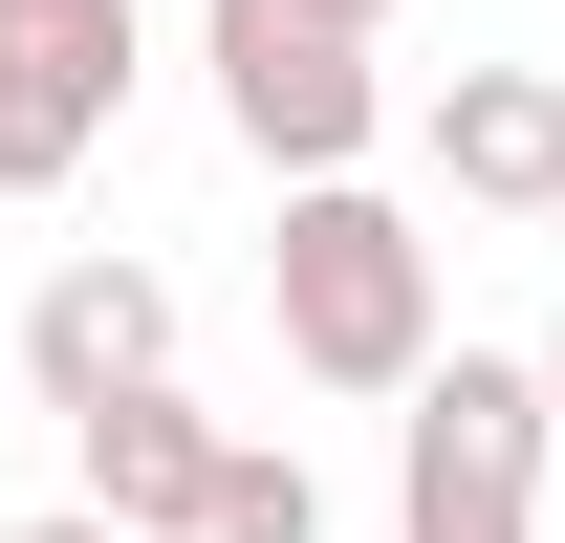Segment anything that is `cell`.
Segmentation results:
<instances>
[{"label": "cell", "mask_w": 565, "mask_h": 543, "mask_svg": "<svg viewBox=\"0 0 565 543\" xmlns=\"http://www.w3.org/2000/svg\"><path fill=\"white\" fill-rule=\"evenodd\" d=\"M0 543H131V522H109V500H44V522H0Z\"/></svg>", "instance_id": "cell-9"}, {"label": "cell", "mask_w": 565, "mask_h": 543, "mask_svg": "<svg viewBox=\"0 0 565 543\" xmlns=\"http://www.w3.org/2000/svg\"><path fill=\"white\" fill-rule=\"evenodd\" d=\"M152 370H174V283H152V262L87 239L66 283H22V392H44V413H109V392H152Z\"/></svg>", "instance_id": "cell-5"}, {"label": "cell", "mask_w": 565, "mask_h": 543, "mask_svg": "<svg viewBox=\"0 0 565 543\" xmlns=\"http://www.w3.org/2000/svg\"><path fill=\"white\" fill-rule=\"evenodd\" d=\"M544 457H565L544 348H435L392 392V543H544Z\"/></svg>", "instance_id": "cell-2"}, {"label": "cell", "mask_w": 565, "mask_h": 543, "mask_svg": "<svg viewBox=\"0 0 565 543\" xmlns=\"http://www.w3.org/2000/svg\"><path fill=\"white\" fill-rule=\"evenodd\" d=\"M262 305H282V370H305V392H414L435 370V239L370 196V174H282Z\"/></svg>", "instance_id": "cell-1"}, {"label": "cell", "mask_w": 565, "mask_h": 543, "mask_svg": "<svg viewBox=\"0 0 565 543\" xmlns=\"http://www.w3.org/2000/svg\"><path fill=\"white\" fill-rule=\"evenodd\" d=\"M414 152H435L479 217H565V66H457V87L414 109Z\"/></svg>", "instance_id": "cell-6"}, {"label": "cell", "mask_w": 565, "mask_h": 543, "mask_svg": "<svg viewBox=\"0 0 565 543\" xmlns=\"http://www.w3.org/2000/svg\"><path fill=\"white\" fill-rule=\"evenodd\" d=\"M544 392H565V327H544Z\"/></svg>", "instance_id": "cell-11"}, {"label": "cell", "mask_w": 565, "mask_h": 543, "mask_svg": "<svg viewBox=\"0 0 565 543\" xmlns=\"http://www.w3.org/2000/svg\"><path fill=\"white\" fill-rule=\"evenodd\" d=\"M66 435H87V500H109L131 543H196V522H217V457H239L174 370H152V392H109V413H66Z\"/></svg>", "instance_id": "cell-7"}, {"label": "cell", "mask_w": 565, "mask_h": 543, "mask_svg": "<svg viewBox=\"0 0 565 543\" xmlns=\"http://www.w3.org/2000/svg\"><path fill=\"white\" fill-rule=\"evenodd\" d=\"M327 22H392V0H327Z\"/></svg>", "instance_id": "cell-10"}, {"label": "cell", "mask_w": 565, "mask_h": 543, "mask_svg": "<svg viewBox=\"0 0 565 543\" xmlns=\"http://www.w3.org/2000/svg\"><path fill=\"white\" fill-rule=\"evenodd\" d=\"M196 66H217V131L262 152V174H370V131H392L370 22H327V0H217Z\"/></svg>", "instance_id": "cell-3"}, {"label": "cell", "mask_w": 565, "mask_h": 543, "mask_svg": "<svg viewBox=\"0 0 565 543\" xmlns=\"http://www.w3.org/2000/svg\"><path fill=\"white\" fill-rule=\"evenodd\" d=\"M131 0H0V196H66L131 109Z\"/></svg>", "instance_id": "cell-4"}, {"label": "cell", "mask_w": 565, "mask_h": 543, "mask_svg": "<svg viewBox=\"0 0 565 543\" xmlns=\"http://www.w3.org/2000/svg\"><path fill=\"white\" fill-rule=\"evenodd\" d=\"M196 543H327V478L282 457V435H239V457H217V522Z\"/></svg>", "instance_id": "cell-8"}]
</instances>
